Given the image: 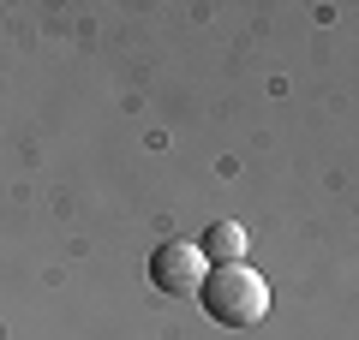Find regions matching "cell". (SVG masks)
I'll return each instance as SVG.
<instances>
[{
	"mask_svg": "<svg viewBox=\"0 0 359 340\" xmlns=\"http://www.w3.org/2000/svg\"><path fill=\"white\" fill-rule=\"evenodd\" d=\"M198 299H204V316L222 328H257L269 316V281L257 275L252 263H216L198 281Z\"/></svg>",
	"mask_w": 359,
	"mask_h": 340,
	"instance_id": "obj_1",
	"label": "cell"
},
{
	"mask_svg": "<svg viewBox=\"0 0 359 340\" xmlns=\"http://www.w3.org/2000/svg\"><path fill=\"white\" fill-rule=\"evenodd\" d=\"M204 251H198L192 239H162L150 251V281L162 292H174V299H186V292H198V281H204Z\"/></svg>",
	"mask_w": 359,
	"mask_h": 340,
	"instance_id": "obj_2",
	"label": "cell"
},
{
	"mask_svg": "<svg viewBox=\"0 0 359 340\" xmlns=\"http://www.w3.org/2000/svg\"><path fill=\"white\" fill-rule=\"evenodd\" d=\"M198 251H204L210 269H216V263H245V227H240V221H216V227L204 233Z\"/></svg>",
	"mask_w": 359,
	"mask_h": 340,
	"instance_id": "obj_3",
	"label": "cell"
}]
</instances>
